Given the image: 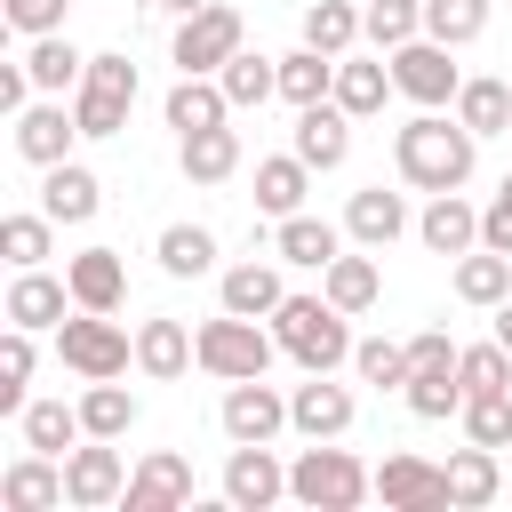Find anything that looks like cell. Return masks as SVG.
I'll return each mask as SVG.
<instances>
[{"label": "cell", "instance_id": "obj_1", "mask_svg": "<svg viewBox=\"0 0 512 512\" xmlns=\"http://www.w3.org/2000/svg\"><path fill=\"white\" fill-rule=\"evenodd\" d=\"M472 152H480V136H472L464 120H440V112H416V120L392 136V160H400V176H408L416 192H456V184L472 176Z\"/></svg>", "mask_w": 512, "mask_h": 512}, {"label": "cell", "instance_id": "obj_2", "mask_svg": "<svg viewBox=\"0 0 512 512\" xmlns=\"http://www.w3.org/2000/svg\"><path fill=\"white\" fill-rule=\"evenodd\" d=\"M352 312H336L328 296H288L280 312H272V336H280V352L304 368V376H320V368H336V360H352V328H344Z\"/></svg>", "mask_w": 512, "mask_h": 512}, {"label": "cell", "instance_id": "obj_3", "mask_svg": "<svg viewBox=\"0 0 512 512\" xmlns=\"http://www.w3.org/2000/svg\"><path fill=\"white\" fill-rule=\"evenodd\" d=\"M368 488H376V472H368L352 448H320V440H312V448L288 464V496L312 504V512H352Z\"/></svg>", "mask_w": 512, "mask_h": 512}, {"label": "cell", "instance_id": "obj_4", "mask_svg": "<svg viewBox=\"0 0 512 512\" xmlns=\"http://www.w3.org/2000/svg\"><path fill=\"white\" fill-rule=\"evenodd\" d=\"M272 352H280V336H264L248 312H216V320H200V368H208V376H224V384L264 376V368H272Z\"/></svg>", "mask_w": 512, "mask_h": 512}, {"label": "cell", "instance_id": "obj_5", "mask_svg": "<svg viewBox=\"0 0 512 512\" xmlns=\"http://www.w3.org/2000/svg\"><path fill=\"white\" fill-rule=\"evenodd\" d=\"M128 104H136V64H128V56H88V72H80V88H72L80 136H120V128H128Z\"/></svg>", "mask_w": 512, "mask_h": 512}, {"label": "cell", "instance_id": "obj_6", "mask_svg": "<svg viewBox=\"0 0 512 512\" xmlns=\"http://www.w3.org/2000/svg\"><path fill=\"white\" fill-rule=\"evenodd\" d=\"M392 88H400L408 104H424V112H440V104H456V88H464V72L448 64V40H432V32H416V40H400V48H392Z\"/></svg>", "mask_w": 512, "mask_h": 512}, {"label": "cell", "instance_id": "obj_7", "mask_svg": "<svg viewBox=\"0 0 512 512\" xmlns=\"http://www.w3.org/2000/svg\"><path fill=\"white\" fill-rule=\"evenodd\" d=\"M56 352H64V368L72 376H120L128 360H136V344H128V328L112 320V312H80V320H64L56 328Z\"/></svg>", "mask_w": 512, "mask_h": 512}, {"label": "cell", "instance_id": "obj_8", "mask_svg": "<svg viewBox=\"0 0 512 512\" xmlns=\"http://www.w3.org/2000/svg\"><path fill=\"white\" fill-rule=\"evenodd\" d=\"M232 56H240V8L208 0L176 24V72H224Z\"/></svg>", "mask_w": 512, "mask_h": 512}, {"label": "cell", "instance_id": "obj_9", "mask_svg": "<svg viewBox=\"0 0 512 512\" xmlns=\"http://www.w3.org/2000/svg\"><path fill=\"white\" fill-rule=\"evenodd\" d=\"M280 496H288V472H280L272 440H232V456H224V504L232 512H264Z\"/></svg>", "mask_w": 512, "mask_h": 512}, {"label": "cell", "instance_id": "obj_10", "mask_svg": "<svg viewBox=\"0 0 512 512\" xmlns=\"http://www.w3.org/2000/svg\"><path fill=\"white\" fill-rule=\"evenodd\" d=\"M64 496H72L80 512H104V504H120V496H128L120 448H112V440H88V448H72V456H64Z\"/></svg>", "mask_w": 512, "mask_h": 512}, {"label": "cell", "instance_id": "obj_11", "mask_svg": "<svg viewBox=\"0 0 512 512\" xmlns=\"http://www.w3.org/2000/svg\"><path fill=\"white\" fill-rule=\"evenodd\" d=\"M376 496H384L392 512H440V504H448V464L384 456V464H376Z\"/></svg>", "mask_w": 512, "mask_h": 512}, {"label": "cell", "instance_id": "obj_12", "mask_svg": "<svg viewBox=\"0 0 512 512\" xmlns=\"http://www.w3.org/2000/svg\"><path fill=\"white\" fill-rule=\"evenodd\" d=\"M288 424V392H272L264 376H240L224 392V440H280Z\"/></svg>", "mask_w": 512, "mask_h": 512}, {"label": "cell", "instance_id": "obj_13", "mask_svg": "<svg viewBox=\"0 0 512 512\" xmlns=\"http://www.w3.org/2000/svg\"><path fill=\"white\" fill-rule=\"evenodd\" d=\"M288 424H296L304 440H336V432H352V392L328 384V368H320V376H304V384L288 392Z\"/></svg>", "mask_w": 512, "mask_h": 512}, {"label": "cell", "instance_id": "obj_14", "mask_svg": "<svg viewBox=\"0 0 512 512\" xmlns=\"http://www.w3.org/2000/svg\"><path fill=\"white\" fill-rule=\"evenodd\" d=\"M0 504L8 512H56V504H72L64 496V456H16L8 472H0Z\"/></svg>", "mask_w": 512, "mask_h": 512}, {"label": "cell", "instance_id": "obj_15", "mask_svg": "<svg viewBox=\"0 0 512 512\" xmlns=\"http://www.w3.org/2000/svg\"><path fill=\"white\" fill-rule=\"evenodd\" d=\"M120 504H128V512H176V504H192V464H184L176 448H152V456L136 464V480H128Z\"/></svg>", "mask_w": 512, "mask_h": 512}, {"label": "cell", "instance_id": "obj_16", "mask_svg": "<svg viewBox=\"0 0 512 512\" xmlns=\"http://www.w3.org/2000/svg\"><path fill=\"white\" fill-rule=\"evenodd\" d=\"M72 136H80V112H64V104H24V112H16V152H24L32 168L72 160Z\"/></svg>", "mask_w": 512, "mask_h": 512}, {"label": "cell", "instance_id": "obj_17", "mask_svg": "<svg viewBox=\"0 0 512 512\" xmlns=\"http://www.w3.org/2000/svg\"><path fill=\"white\" fill-rule=\"evenodd\" d=\"M344 152H352V112L328 96V104H304L296 112V160L304 168H344Z\"/></svg>", "mask_w": 512, "mask_h": 512}, {"label": "cell", "instance_id": "obj_18", "mask_svg": "<svg viewBox=\"0 0 512 512\" xmlns=\"http://www.w3.org/2000/svg\"><path fill=\"white\" fill-rule=\"evenodd\" d=\"M64 280H72V304H80V312H120V296H128L120 248H80V256L64 264Z\"/></svg>", "mask_w": 512, "mask_h": 512}, {"label": "cell", "instance_id": "obj_19", "mask_svg": "<svg viewBox=\"0 0 512 512\" xmlns=\"http://www.w3.org/2000/svg\"><path fill=\"white\" fill-rule=\"evenodd\" d=\"M416 240L432 256H464V248H480V208L464 192H432V208L416 216Z\"/></svg>", "mask_w": 512, "mask_h": 512}, {"label": "cell", "instance_id": "obj_20", "mask_svg": "<svg viewBox=\"0 0 512 512\" xmlns=\"http://www.w3.org/2000/svg\"><path fill=\"white\" fill-rule=\"evenodd\" d=\"M344 232H352L360 248H392V240L408 232V200H400V192H384V184H368V192H352V200H344Z\"/></svg>", "mask_w": 512, "mask_h": 512}, {"label": "cell", "instance_id": "obj_21", "mask_svg": "<svg viewBox=\"0 0 512 512\" xmlns=\"http://www.w3.org/2000/svg\"><path fill=\"white\" fill-rule=\"evenodd\" d=\"M272 256H280V264H304V272H328V264L344 256V232L296 208V216H280V232H272Z\"/></svg>", "mask_w": 512, "mask_h": 512}, {"label": "cell", "instance_id": "obj_22", "mask_svg": "<svg viewBox=\"0 0 512 512\" xmlns=\"http://www.w3.org/2000/svg\"><path fill=\"white\" fill-rule=\"evenodd\" d=\"M192 360H200V336H184V320H144L136 328V368L152 384H176Z\"/></svg>", "mask_w": 512, "mask_h": 512}, {"label": "cell", "instance_id": "obj_23", "mask_svg": "<svg viewBox=\"0 0 512 512\" xmlns=\"http://www.w3.org/2000/svg\"><path fill=\"white\" fill-rule=\"evenodd\" d=\"M40 208H48L56 224H88V216L104 208V184H96V168H80V160H56V168H48V184H40Z\"/></svg>", "mask_w": 512, "mask_h": 512}, {"label": "cell", "instance_id": "obj_24", "mask_svg": "<svg viewBox=\"0 0 512 512\" xmlns=\"http://www.w3.org/2000/svg\"><path fill=\"white\" fill-rule=\"evenodd\" d=\"M64 304H72V280H48L40 264L8 280V320L16 328H64Z\"/></svg>", "mask_w": 512, "mask_h": 512}, {"label": "cell", "instance_id": "obj_25", "mask_svg": "<svg viewBox=\"0 0 512 512\" xmlns=\"http://www.w3.org/2000/svg\"><path fill=\"white\" fill-rule=\"evenodd\" d=\"M224 112H232V96H224V80H208V72H184V80L168 88V128H176V136L216 128Z\"/></svg>", "mask_w": 512, "mask_h": 512}, {"label": "cell", "instance_id": "obj_26", "mask_svg": "<svg viewBox=\"0 0 512 512\" xmlns=\"http://www.w3.org/2000/svg\"><path fill=\"white\" fill-rule=\"evenodd\" d=\"M24 448H40V456H72L80 440H88V424H80V408H64V400H24Z\"/></svg>", "mask_w": 512, "mask_h": 512}, {"label": "cell", "instance_id": "obj_27", "mask_svg": "<svg viewBox=\"0 0 512 512\" xmlns=\"http://www.w3.org/2000/svg\"><path fill=\"white\" fill-rule=\"evenodd\" d=\"M384 96H392V64L376 56H336V104L352 112V120H368V112H384Z\"/></svg>", "mask_w": 512, "mask_h": 512}, {"label": "cell", "instance_id": "obj_28", "mask_svg": "<svg viewBox=\"0 0 512 512\" xmlns=\"http://www.w3.org/2000/svg\"><path fill=\"white\" fill-rule=\"evenodd\" d=\"M280 304H288V288H280V272H272V264H256V256H248V264H232V272H224V312L272 320Z\"/></svg>", "mask_w": 512, "mask_h": 512}, {"label": "cell", "instance_id": "obj_29", "mask_svg": "<svg viewBox=\"0 0 512 512\" xmlns=\"http://www.w3.org/2000/svg\"><path fill=\"white\" fill-rule=\"evenodd\" d=\"M176 160H184V176H192V184H224V176L240 168V136H232L224 120H216V128H192Z\"/></svg>", "mask_w": 512, "mask_h": 512}, {"label": "cell", "instance_id": "obj_30", "mask_svg": "<svg viewBox=\"0 0 512 512\" xmlns=\"http://www.w3.org/2000/svg\"><path fill=\"white\" fill-rule=\"evenodd\" d=\"M496 488H504L496 448H480V440H472V448H456V456H448V504H464V512H472V504H496Z\"/></svg>", "mask_w": 512, "mask_h": 512}, {"label": "cell", "instance_id": "obj_31", "mask_svg": "<svg viewBox=\"0 0 512 512\" xmlns=\"http://www.w3.org/2000/svg\"><path fill=\"white\" fill-rule=\"evenodd\" d=\"M24 72H32V88H48V96H64V88H80V72H88V56L64 40V32H40L32 40V56H24Z\"/></svg>", "mask_w": 512, "mask_h": 512}, {"label": "cell", "instance_id": "obj_32", "mask_svg": "<svg viewBox=\"0 0 512 512\" xmlns=\"http://www.w3.org/2000/svg\"><path fill=\"white\" fill-rule=\"evenodd\" d=\"M280 96L304 112V104H328L336 96V56H320V48H296V56H280Z\"/></svg>", "mask_w": 512, "mask_h": 512}, {"label": "cell", "instance_id": "obj_33", "mask_svg": "<svg viewBox=\"0 0 512 512\" xmlns=\"http://www.w3.org/2000/svg\"><path fill=\"white\" fill-rule=\"evenodd\" d=\"M304 184H312V168H304L296 152L256 160V208H264V216H296V208H304Z\"/></svg>", "mask_w": 512, "mask_h": 512}, {"label": "cell", "instance_id": "obj_34", "mask_svg": "<svg viewBox=\"0 0 512 512\" xmlns=\"http://www.w3.org/2000/svg\"><path fill=\"white\" fill-rule=\"evenodd\" d=\"M152 256H160V272H168V280H200V272L216 264V232H208V224H168Z\"/></svg>", "mask_w": 512, "mask_h": 512}, {"label": "cell", "instance_id": "obj_35", "mask_svg": "<svg viewBox=\"0 0 512 512\" xmlns=\"http://www.w3.org/2000/svg\"><path fill=\"white\" fill-rule=\"evenodd\" d=\"M320 296H328L336 312H368V304L384 296V280H376V256H336V264L320 272Z\"/></svg>", "mask_w": 512, "mask_h": 512}, {"label": "cell", "instance_id": "obj_36", "mask_svg": "<svg viewBox=\"0 0 512 512\" xmlns=\"http://www.w3.org/2000/svg\"><path fill=\"white\" fill-rule=\"evenodd\" d=\"M456 296H464V304H504V296H512V256L464 248V256H456Z\"/></svg>", "mask_w": 512, "mask_h": 512}, {"label": "cell", "instance_id": "obj_37", "mask_svg": "<svg viewBox=\"0 0 512 512\" xmlns=\"http://www.w3.org/2000/svg\"><path fill=\"white\" fill-rule=\"evenodd\" d=\"M80 424H88V440H120V432H136V392H120L112 376H96V384L80 392Z\"/></svg>", "mask_w": 512, "mask_h": 512}, {"label": "cell", "instance_id": "obj_38", "mask_svg": "<svg viewBox=\"0 0 512 512\" xmlns=\"http://www.w3.org/2000/svg\"><path fill=\"white\" fill-rule=\"evenodd\" d=\"M456 120L472 136H504L512 128V80H464L456 88Z\"/></svg>", "mask_w": 512, "mask_h": 512}, {"label": "cell", "instance_id": "obj_39", "mask_svg": "<svg viewBox=\"0 0 512 512\" xmlns=\"http://www.w3.org/2000/svg\"><path fill=\"white\" fill-rule=\"evenodd\" d=\"M360 32H368V24H360L352 0H312V8H304V48H320V56H352Z\"/></svg>", "mask_w": 512, "mask_h": 512}, {"label": "cell", "instance_id": "obj_40", "mask_svg": "<svg viewBox=\"0 0 512 512\" xmlns=\"http://www.w3.org/2000/svg\"><path fill=\"white\" fill-rule=\"evenodd\" d=\"M216 80H224V96H232V112H248V104H264V96H280V56H248V48H240V56H232V64L216 72Z\"/></svg>", "mask_w": 512, "mask_h": 512}, {"label": "cell", "instance_id": "obj_41", "mask_svg": "<svg viewBox=\"0 0 512 512\" xmlns=\"http://www.w3.org/2000/svg\"><path fill=\"white\" fill-rule=\"evenodd\" d=\"M464 400H472V392H464V376H456V368H416V376H408V408H416L424 424L464 416Z\"/></svg>", "mask_w": 512, "mask_h": 512}, {"label": "cell", "instance_id": "obj_42", "mask_svg": "<svg viewBox=\"0 0 512 512\" xmlns=\"http://www.w3.org/2000/svg\"><path fill=\"white\" fill-rule=\"evenodd\" d=\"M488 8H496V0H424V32L448 40V48H472V40L488 32Z\"/></svg>", "mask_w": 512, "mask_h": 512}, {"label": "cell", "instance_id": "obj_43", "mask_svg": "<svg viewBox=\"0 0 512 512\" xmlns=\"http://www.w3.org/2000/svg\"><path fill=\"white\" fill-rule=\"evenodd\" d=\"M48 240H56V216H48V208H40V216L24 208V216H8V224H0V256H8L16 272L48 264Z\"/></svg>", "mask_w": 512, "mask_h": 512}, {"label": "cell", "instance_id": "obj_44", "mask_svg": "<svg viewBox=\"0 0 512 512\" xmlns=\"http://www.w3.org/2000/svg\"><path fill=\"white\" fill-rule=\"evenodd\" d=\"M352 368H360V384H376V392H408V344L368 336V344H352Z\"/></svg>", "mask_w": 512, "mask_h": 512}, {"label": "cell", "instance_id": "obj_45", "mask_svg": "<svg viewBox=\"0 0 512 512\" xmlns=\"http://www.w3.org/2000/svg\"><path fill=\"white\" fill-rule=\"evenodd\" d=\"M464 432H472L480 448H512V384H504V392H472V400H464Z\"/></svg>", "mask_w": 512, "mask_h": 512}, {"label": "cell", "instance_id": "obj_46", "mask_svg": "<svg viewBox=\"0 0 512 512\" xmlns=\"http://www.w3.org/2000/svg\"><path fill=\"white\" fill-rule=\"evenodd\" d=\"M360 24H368V40H376V48H400V40H416V32H424V0H368V8H360Z\"/></svg>", "mask_w": 512, "mask_h": 512}, {"label": "cell", "instance_id": "obj_47", "mask_svg": "<svg viewBox=\"0 0 512 512\" xmlns=\"http://www.w3.org/2000/svg\"><path fill=\"white\" fill-rule=\"evenodd\" d=\"M24 376H32V328L8 320V336H0V408L8 416H24Z\"/></svg>", "mask_w": 512, "mask_h": 512}, {"label": "cell", "instance_id": "obj_48", "mask_svg": "<svg viewBox=\"0 0 512 512\" xmlns=\"http://www.w3.org/2000/svg\"><path fill=\"white\" fill-rule=\"evenodd\" d=\"M456 376H464V392H504L512 384V352L488 336V344H464L456 352Z\"/></svg>", "mask_w": 512, "mask_h": 512}, {"label": "cell", "instance_id": "obj_49", "mask_svg": "<svg viewBox=\"0 0 512 512\" xmlns=\"http://www.w3.org/2000/svg\"><path fill=\"white\" fill-rule=\"evenodd\" d=\"M0 16H8L24 40H40V32H64V0H0Z\"/></svg>", "mask_w": 512, "mask_h": 512}, {"label": "cell", "instance_id": "obj_50", "mask_svg": "<svg viewBox=\"0 0 512 512\" xmlns=\"http://www.w3.org/2000/svg\"><path fill=\"white\" fill-rule=\"evenodd\" d=\"M480 248L512 256V176H504V184H496V200L480 208Z\"/></svg>", "mask_w": 512, "mask_h": 512}, {"label": "cell", "instance_id": "obj_51", "mask_svg": "<svg viewBox=\"0 0 512 512\" xmlns=\"http://www.w3.org/2000/svg\"><path fill=\"white\" fill-rule=\"evenodd\" d=\"M456 352H464V344H448V328H416V336H408V376H416V368H456Z\"/></svg>", "mask_w": 512, "mask_h": 512}, {"label": "cell", "instance_id": "obj_52", "mask_svg": "<svg viewBox=\"0 0 512 512\" xmlns=\"http://www.w3.org/2000/svg\"><path fill=\"white\" fill-rule=\"evenodd\" d=\"M0 104H8V112L32 104V72H24V64H0Z\"/></svg>", "mask_w": 512, "mask_h": 512}, {"label": "cell", "instance_id": "obj_53", "mask_svg": "<svg viewBox=\"0 0 512 512\" xmlns=\"http://www.w3.org/2000/svg\"><path fill=\"white\" fill-rule=\"evenodd\" d=\"M496 344H504V352H512V296H504V304H496Z\"/></svg>", "mask_w": 512, "mask_h": 512}, {"label": "cell", "instance_id": "obj_54", "mask_svg": "<svg viewBox=\"0 0 512 512\" xmlns=\"http://www.w3.org/2000/svg\"><path fill=\"white\" fill-rule=\"evenodd\" d=\"M160 8H184V16H192V8H208V0H160Z\"/></svg>", "mask_w": 512, "mask_h": 512}]
</instances>
